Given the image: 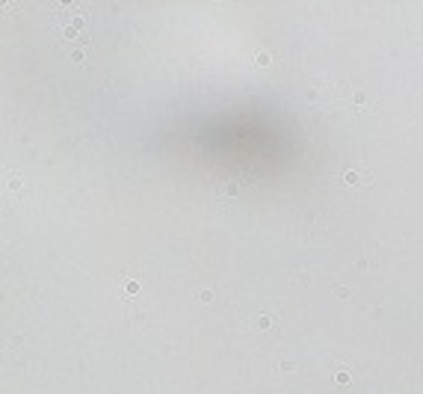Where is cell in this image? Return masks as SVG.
<instances>
[{
    "instance_id": "1",
    "label": "cell",
    "mask_w": 423,
    "mask_h": 394,
    "mask_svg": "<svg viewBox=\"0 0 423 394\" xmlns=\"http://www.w3.org/2000/svg\"><path fill=\"white\" fill-rule=\"evenodd\" d=\"M343 181H346V184H355V187H364V184H370V175H361V172H346V175H343Z\"/></svg>"
},
{
    "instance_id": "2",
    "label": "cell",
    "mask_w": 423,
    "mask_h": 394,
    "mask_svg": "<svg viewBox=\"0 0 423 394\" xmlns=\"http://www.w3.org/2000/svg\"><path fill=\"white\" fill-rule=\"evenodd\" d=\"M346 379H349V374H346V371H340V374H337V385H343Z\"/></svg>"
}]
</instances>
